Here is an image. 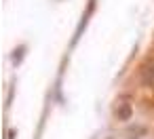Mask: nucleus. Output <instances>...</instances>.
<instances>
[{"label": "nucleus", "mask_w": 154, "mask_h": 139, "mask_svg": "<svg viewBox=\"0 0 154 139\" xmlns=\"http://www.w3.org/2000/svg\"><path fill=\"white\" fill-rule=\"evenodd\" d=\"M141 84L143 86H154V63H148L143 70H141Z\"/></svg>", "instance_id": "obj_1"}, {"label": "nucleus", "mask_w": 154, "mask_h": 139, "mask_svg": "<svg viewBox=\"0 0 154 139\" xmlns=\"http://www.w3.org/2000/svg\"><path fill=\"white\" fill-rule=\"evenodd\" d=\"M116 116L120 118V120H129V116H131V105L129 103H125V101H120L118 105H116Z\"/></svg>", "instance_id": "obj_2"}]
</instances>
